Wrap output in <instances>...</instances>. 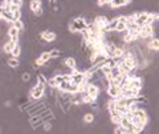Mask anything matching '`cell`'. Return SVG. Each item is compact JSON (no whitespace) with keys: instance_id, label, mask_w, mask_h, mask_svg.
I'll list each match as a JSON object with an SVG mask.
<instances>
[{"instance_id":"obj_1","label":"cell","mask_w":159,"mask_h":134,"mask_svg":"<svg viewBox=\"0 0 159 134\" xmlns=\"http://www.w3.org/2000/svg\"><path fill=\"white\" fill-rule=\"evenodd\" d=\"M88 28V24H86V19L84 16H76L70 19V23H69V32L72 33H77V32H81L84 29Z\"/></svg>"},{"instance_id":"obj_2","label":"cell","mask_w":159,"mask_h":134,"mask_svg":"<svg viewBox=\"0 0 159 134\" xmlns=\"http://www.w3.org/2000/svg\"><path fill=\"white\" fill-rule=\"evenodd\" d=\"M52 60L51 57V52L49 51H43L41 53H40L39 58H36V61H34V64H36L37 67H43V65H47V64Z\"/></svg>"},{"instance_id":"obj_3","label":"cell","mask_w":159,"mask_h":134,"mask_svg":"<svg viewBox=\"0 0 159 134\" xmlns=\"http://www.w3.org/2000/svg\"><path fill=\"white\" fill-rule=\"evenodd\" d=\"M148 16H150V13L148 12H135L134 13V19H135V23H137V25L138 27H143V25H146V21H147V19Z\"/></svg>"},{"instance_id":"obj_4","label":"cell","mask_w":159,"mask_h":134,"mask_svg":"<svg viewBox=\"0 0 159 134\" xmlns=\"http://www.w3.org/2000/svg\"><path fill=\"white\" fill-rule=\"evenodd\" d=\"M106 92H107L109 98H113V100H116L119 96H122V89H121V86H117V85H110L106 89Z\"/></svg>"},{"instance_id":"obj_5","label":"cell","mask_w":159,"mask_h":134,"mask_svg":"<svg viewBox=\"0 0 159 134\" xmlns=\"http://www.w3.org/2000/svg\"><path fill=\"white\" fill-rule=\"evenodd\" d=\"M40 37H41V40L47 41V43H53L56 41V33H54L53 31H48V29H45V31H43L41 33H40Z\"/></svg>"},{"instance_id":"obj_6","label":"cell","mask_w":159,"mask_h":134,"mask_svg":"<svg viewBox=\"0 0 159 134\" xmlns=\"http://www.w3.org/2000/svg\"><path fill=\"white\" fill-rule=\"evenodd\" d=\"M90 96L94 98V100H98V97H99V92H101V89H99V86L97 85V84H94V82H90L89 84V86H88V90H86Z\"/></svg>"},{"instance_id":"obj_7","label":"cell","mask_w":159,"mask_h":134,"mask_svg":"<svg viewBox=\"0 0 159 134\" xmlns=\"http://www.w3.org/2000/svg\"><path fill=\"white\" fill-rule=\"evenodd\" d=\"M133 113H134V116H137V117L139 118V120H141V121H142V122L146 125L147 121H148V117H147V113H146V110H143L142 108H138L137 110H134Z\"/></svg>"},{"instance_id":"obj_8","label":"cell","mask_w":159,"mask_h":134,"mask_svg":"<svg viewBox=\"0 0 159 134\" xmlns=\"http://www.w3.org/2000/svg\"><path fill=\"white\" fill-rule=\"evenodd\" d=\"M130 3H133V0H111V3L109 6H110V8H119V7L127 6Z\"/></svg>"},{"instance_id":"obj_9","label":"cell","mask_w":159,"mask_h":134,"mask_svg":"<svg viewBox=\"0 0 159 134\" xmlns=\"http://www.w3.org/2000/svg\"><path fill=\"white\" fill-rule=\"evenodd\" d=\"M16 45H17V43H15V41H12V40H8V41L3 45V51L6 52V54H11Z\"/></svg>"},{"instance_id":"obj_10","label":"cell","mask_w":159,"mask_h":134,"mask_svg":"<svg viewBox=\"0 0 159 134\" xmlns=\"http://www.w3.org/2000/svg\"><path fill=\"white\" fill-rule=\"evenodd\" d=\"M147 47L150 51H159V37H154L147 43Z\"/></svg>"},{"instance_id":"obj_11","label":"cell","mask_w":159,"mask_h":134,"mask_svg":"<svg viewBox=\"0 0 159 134\" xmlns=\"http://www.w3.org/2000/svg\"><path fill=\"white\" fill-rule=\"evenodd\" d=\"M64 64H65V67H68L69 69L77 68V62H76V58L74 57H66L65 60H64Z\"/></svg>"},{"instance_id":"obj_12","label":"cell","mask_w":159,"mask_h":134,"mask_svg":"<svg viewBox=\"0 0 159 134\" xmlns=\"http://www.w3.org/2000/svg\"><path fill=\"white\" fill-rule=\"evenodd\" d=\"M43 4H41V0H31V3H29V8H31L32 12H36L39 8H41Z\"/></svg>"},{"instance_id":"obj_13","label":"cell","mask_w":159,"mask_h":134,"mask_svg":"<svg viewBox=\"0 0 159 134\" xmlns=\"http://www.w3.org/2000/svg\"><path fill=\"white\" fill-rule=\"evenodd\" d=\"M7 64H8L9 68H19L20 61H19L17 57H11V58H9V60L7 61Z\"/></svg>"},{"instance_id":"obj_14","label":"cell","mask_w":159,"mask_h":134,"mask_svg":"<svg viewBox=\"0 0 159 134\" xmlns=\"http://www.w3.org/2000/svg\"><path fill=\"white\" fill-rule=\"evenodd\" d=\"M116 31H117V32H119V33H125L126 31H129V29H127V25H126V23L118 21L117 27H116Z\"/></svg>"},{"instance_id":"obj_15","label":"cell","mask_w":159,"mask_h":134,"mask_svg":"<svg viewBox=\"0 0 159 134\" xmlns=\"http://www.w3.org/2000/svg\"><path fill=\"white\" fill-rule=\"evenodd\" d=\"M12 24L19 29L20 32H24V29H25V25H24V21L23 20H13Z\"/></svg>"},{"instance_id":"obj_16","label":"cell","mask_w":159,"mask_h":134,"mask_svg":"<svg viewBox=\"0 0 159 134\" xmlns=\"http://www.w3.org/2000/svg\"><path fill=\"white\" fill-rule=\"evenodd\" d=\"M21 51H23V48H21V45H19V44H17V45L16 47H15V49H13V51H12V57H20V56H21Z\"/></svg>"},{"instance_id":"obj_17","label":"cell","mask_w":159,"mask_h":134,"mask_svg":"<svg viewBox=\"0 0 159 134\" xmlns=\"http://www.w3.org/2000/svg\"><path fill=\"white\" fill-rule=\"evenodd\" d=\"M94 121V113H86L85 116H84V122L85 123H92Z\"/></svg>"},{"instance_id":"obj_18","label":"cell","mask_w":159,"mask_h":134,"mask_svg":"<svg viewBox=\"0 0 159 134\" xmlns=\"http://www.w3.org/2000/svg\"><path fill=\"white\" fill-rule=\"evenodd\" d=\"M114 134H126V127H123L122 125H117V127L113 130Z\"/></svg>"},{"instance_id":"obj_19","label":"cell","mask_w":159,"mask_h":134,"mask_svg":"<svg viewBox=\"0 0 159 134\" xmlns=\"http://www.w3.org/2000/svg\"><path fill=\"white\" fill-rule=\"evenodd\" d=\"M49 52H51V57L52 58H58L60 56H61V52H60V49H57V48H53Z\"/></svg>"},{"instance_id":"obj_20","label":"cell","mask_w":159,"mask_h":134,"mask_svg":"<svg viewBox=\"0 0 159 134\" xmlns=\"http://www.w3.org/2000/svg\"><path fill=\"white\" fill-rule=\"evenodd\" d=\"M21 80H23L24 82H28L29 80H31V74H29V72H24V73H23Z\"/></svg>"},{"instance_id":"obj_21","label":"cell","mask_w":159,"mask_h":134,"mask_svg":"<svg viewBox=\"0 0 159 134\" xmlns=\"http://www.w3.org/2000/svg\"><path fill=\"white\" fill-rule=\"evenodd\" d=\"M111 0H98V6H105V4H110Z\"/></svg>"},{"instance_id":"obj_22","label":"cell","mask_w":159,"mask_h":134,"mask_svg":"<svg viewBox=\"0 0 159 134\" xmlns=\"http://www.w3.org/2000/svg\"><path fill=\"white\" fill-rule=\"evenodd\" d=\"M12 4H15V6H19V7H23V0H13Z\"/></svg>"},{"instance_id":"obj_23","label":"cell","mask_w":159,"mask_h":134,"mask_svg":"<svg viewBox=\"0 0 159 134\" xmlns=\"http://www.w3.org/2000/svg\"><path fill=\"white\" fill-rule=\"evenodd\" d=\"M2 2H6L7 4H12V2H13V0H2Z\"/></svg>"}]
</instances>
